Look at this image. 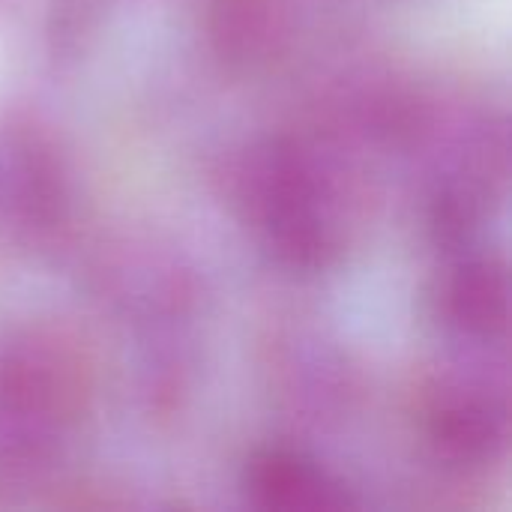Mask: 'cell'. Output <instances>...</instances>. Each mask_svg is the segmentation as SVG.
<instances>
[{
    "label": "cell",
    "instance_id": "obj_1",
    "mask_svg": "<svg viewBox=\"0 0 512 512\" xmlns=\"http://www.w3.org/2000/svg\"><path fill=\"white\" fill-rule=\"evenodd\" d=\"M87 369L72 345L30 333L0 357V456L42 462L87 402Z\"/></svg>",
    "mask_w": 512,
    "mask_h": 512
},
{
    "label": "cell",
    "instance_id": "obj_2",
    "mask_svg": "<svg viewBox=\"0 0 512 512\" xmlns=\"http://www.w3.org/2000/svg\"><path fill=\"white\" fill-rule=\"evenodd\" d=\"M243 195L267 246L285 267L315 273L339 255L342 240L330 213V189L297 144H267L249 162Z\"/></svg>",
    "mask_w": 512,
    "mask_h": 512
},
{
    "label": "cell",
    "instance_id": "obj_3",
    "mask_svg": "<svg viewBox=\"0 0 512 512\" xmlns=\"http://www.w3.org/2000/svg\"><path fill=\"white\" fill-rule=\"evenodd\" d=\"M426 432L444 462L456 468L492 465L507 441L504 405L468 381H447L429 399Z\"/></svg>",
    "mask_w": 512,
    "mask_h": 512
},
{
    "label": "cell",
    "instance_id": "obj_4",
    "mask_svg": "<svg viewBox=\"0 0 512 512\" xmlns=\"http://www.w3.org/2000/svg\"><path fill=\"white\" fill-rule=\"evenodd\" d=\"M243 489L261 510L321 512L357 507L351 492L318 462L291 450H261L246 462Z\"/></svg>",
    "mask_w": 512,
    "mask_h": 512
},
{
    "label": "cell",
    "instance_id": "obj_5",
    "mask_svg": "<svg viewBox=\"0 0 512 512\" xmlns=\"http://www.w3.org/2000/svg\"><path fill=\"white\" fill-rule=\"evenodd\" d=\"M447 324L474 342H495L507 333L510 285L507 270L495 258H474L456 267L444 288Z\"/></svg>",
    "mask_w": 512,
    "mask_h": 512
},
{
    "label": "cell",
    "instance_id": "obj_6",
    "mask_svg": "<svg viewBox=\"0 0 512 512\" xmlns=\"http://www.w3.org/2000/svg\"><path fill=\"white\" fill-rule=\"evenodd\" d=\"M279 0H213L210 6V36L228 63H258L282 36Z\"/></svg>",
    "mask_w": 512,
    "mask_h": 512
}]
</instances>
